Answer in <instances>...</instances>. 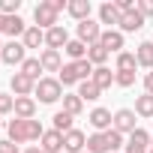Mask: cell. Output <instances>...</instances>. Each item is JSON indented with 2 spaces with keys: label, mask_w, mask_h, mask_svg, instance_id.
<instances>
[{
  "label": "cell",
  "mask_w": 153,
  "mask_h": 153,
  "mask_svg": "<svg viewBox=\"0 0 153 153\" xmlns=\"http://www.w3.org/2000/svg\"><path fill=\"white\" fill-rule=\"evenodd\" d=\"M33 96H39V102L51 105V102L63 99V84H60L57 78H39V81H36V90H33Z\"/></svg>",
  "instance_id": "cell-1"
},
{
  "label": "cell",
  "mask_w": 153,
  "mask_h": 153,
  "mask_svg": "<svg viewBox=\"0 0 153 153\" xmlns=\"http://www.w3.org/2000/svg\"><path fill=\"white\" fill-rule=\"evenodd\" d=\"M33 21H36V27H39V30H51V27H57V12L51 9L48 0L36 3V9H33Z\"/></svg>",
  "instance_id": "cell-2"
},
{
  "label": "cell",
  "mask_w": 153,
  "mask_h": 153,
  "mask_svg": "<svg viewBox=\"0 0 153 153\" xmlns=\"http://www.w3.org/2000/svg\"><path fill=\"white\" fill-rule=\"evenodd\" d=\"M75 39H81L84 45H96V42L102 39V27H99L93 18H87V21H81L78 27H75Z\"/></svg>",
  "instance_id": "cell-3"
},
{
  "label": "cell",
  "mask_w": 153,
  "mask_h": 153,
  "mask_svg": "<svg viewBox=\"0 0 153 153\" xmlns=\"http://www.w3.org/2000/svg\"><path fill=\"white\" fill-rule=\"evenodd\" d=\"M0 60H3V63H9V66L24 63V60H27V48H24V42H18V39L6 42V45H3V51H0Z\"/></svg>",
  "instance_id": "cell-4"
},
{
  "label": "cell",
  "mask_w": 153,
  "mask_h": 153,
  "mask_svg": "<svg viewBox=\"0 0 153 153\" xmlns=\"http://www.w3.org/2000/svg\"><path fill=\"white\" fill-rule=\"evenodd\" d=\"M111 129H117L120 135H132L138 126H135V111L132 108H120V111H114V126Z\"/></svg>",
  "instance_id": "cell-5"
},
{
  "label": "cell",
  "mask_w": 153,
  "mask_h": 153,
  "mask_svg": "<svg viewBox=\"0 0 153 153\" xmlns=\"http://www.w3.org/2000/svg\"><path fill=\"white\" fill-rule=\"evenodd\" d=\"M87 120H90V126H93L96 132H108V129L114 126V114H111L108 108H93V111L87 114Z\"/></svg>",
  "instance_id": "cell-6"
},
{
  "label": "cell",
  "mask_w": 153,
  "mask_h": 153,
  "mask_svg": "<svg viewBox=\"0 0 153 153\" xmlns=\"http://www.w3.org/2000/svg\"><path fill=\"white\" fill-rule=\"evenodd\" d=\"M9 87H12V93H15V96H33L36 81H33V78H27L24 72H15L12 78H9Z\"/></svg>",
  "instance_id": "cell-7"
},
{
  "label": "cell",
  "mask_w": 153,
  "mask_h": 153,
  "mask_svg": "<svg viewBox=\"0 0 153 153\" xmlns=\"http://www.w3.org/2000/svg\"><path fill=\"white\" fill-rule=\"evenodd\" d=\"M84 147H87V135H84L81 129H72V132L63 135V150H69V153H84Z\"/></svg>",
  "instance_id": "cell-8"
},
{
  "label": "cell",
  "mask_w": 153,
  "mask_h": 153,
  "mask_svg": "<svg viewBox=\"0 0 153 153\" xmlns=\"http://www.w3.org/2000/svg\"><path fill=\"white\" fill-rule=\"evenodd\" d=\"M66 42H69V33H66V27H51V30H45V48H54V51H60V48H66Z\"/></svg>",
  "instance_id": "cell-9"
},
{
  "label": "cell",
  "mask_w": 153,
  "mask_h": 153,
  "mask_svg": "<svg viewBox=\"0 0 153 153\" xmlns=\"http://www.w3.org/2000/svg\"><path fill=\"white\" fill-rule=\"evenodd\" d=\"M39 63H42V72H60L63 69L60 51H54V48H42L39 51Z\"/></svg>",
  "instance_id": "cell-10"
},
{
  "label": "cell",
  "mask_w": 153,
  "mask_h": 153,
  "mask_svg": "<svg viewBox=\"0 0 153 153\" xmlns=\"http://www.w3.org/2000/svg\"><path fill=\"white\" fill-rule=\"evenodd\" d=\"M102 48L108 51V54H120L123 51V33L120 30H102Z\"/></svg>",
  "instance_id": "cell-11"
},
{
  "label": "cell",
  "mask_w": 153,
  "mask_h": 153,
  "mask_svg": "<svg viewBox=\"0 0 153 153\" xmlns=\"http://www.w3.org/2000/svg\"><path fill=\"white\" fill-rule=\"evenodd\" d=\"M15 117L33 120L36 117V99L33 96H15Z\"/></svg>",
  "instance_id": "cell-12"
},
{
  "label": "cell",
  "mask_w": 153,
  "mask_h": 153,
  "mask_svg": "<svg viewBox=\"0 0 153 153\" xmlns=\"http://www.w3.org/2000/svg\"><path fill=\"white\" fill-rule=\"evenodd\" d=\"M39 147H42L45 153H60V150H63V135H60L57 129H45V135L39 138Z\"/></svg>",
  "instance_id": "cell-13"
},
{
  "label": "cell",
  "mask_w": 153,
  "mask_h": 153,
  "mask_svg": "<svg viewBox=\"0 0 153 153\" xmlns=\"http://www.w3.org/2000/svg\"><path fill=\"white\" fill-rule=\"evenodd\" d=\"M120 33H135V30H141L144 27V15L135 9V12H123V18H120Z\"/></svg>",
  "instance_id": "cell-14"
},
{
  "label": "cell",
  "mask_w": 153,
  "mask_h": 153,
  "mask_svg": "<svg viewBox=\"0 0 153 153\" xmlns=\"http://www.w3.org/2000/svg\"><path fill=\"white\" fill-rule=\"evenodd\" d=\"M90 9H93V6H90V0H69V6H66V12H69L75 21H78V24L90 18Z\"/></svg>",
  "instance_id": "cell-15"
},
{
  "label": "cell",
  "mask_w": 153,
  "mask_h": 153,
  "mask_svg": "<svg viewBox=\"0 0 153 153\" xmlns=\"http://www.w3.org/2000/svg\"><path fill=\"white\" fill-rule=\"evenodd\" d=\"M120 18H123V12H120V6L117 3H102L99 6V24H120Z\"/></svg>",
  "instance_id": "cell-16"
},
{
  "label": "cell",
  "mask_w": 153,
  "mask_h": 153,
  "mask_svg": "<svg viewBox=\"0 0 153 153\" xmlns=\"http://www.w3.org/2000/svg\"><path fill=\"white\" fill-rule=\"evenodd\" d=\"M6 129H9V141H15V144L30 141V138H27V120L15 117V120H9V123H6Z\"/></svg>",
  "instance_id": "cell-17"
},
{
  "label": "cell",
  "mask_w": 153,
  "mask_h": 153,
  "mask_svg": "<svg viewBox=\"0 0 153 153\" xmlns=\"http://www.w3.org/2000/svg\"><path fill=\"white\" fill-rule=\"evenodd\" d=\"M90 81H93L99 90H108V87L114 84V72H111L108 66H96V69H93V78H90Z\"/></svg>",
  "instance_id": "cell-18"
},
{
  "label": "cell",
  "mask_w": 153,
  "mask_h": 153,
  "mask_svg": "<svg viewBox=\"0 0 153 153\" xmlns=\"http://www.w3.org/2000/svg\"><path fill=\"white\" fill-rule=\"evenodd\" d=\"M21 42H24V48H39V45H45V30H39L36 24H30L27 33L21 36Z\"/></svg>",
  "instance_id": "cell-19"
},
{
  "label": "cell",
  "mask_w": 153,
  "mask_h": 153,
  "mask_svg": "<svg viewBox=\"0 0 153 153\" xmlns=\"http://www.w3.org/2000/svg\"><path fill=\"white\" fill-rule=\"evenodd\" d=\"M63 111L72 114V117H78V114L84 111V99H81L78 93H63Z\"/></svg>",
  "instance_id": "cell-20"
},
{
  "label": "cell",
  "mask_w": 153,
  "mask_h": 153,
  "mask_svg": "<svg viewBox=\"0 0 153 153\" xmlns=\"http://www.w3.org/2000/svg\"><path fill=\"white\" fill-rule=\"evenodd\" d=\"M63 51H66V57H69V63H75V60H84V57H87V45H84L81 39H69Z\"/></svg>",
  "instance_id": "cell-21"
},
{
  "label": "cell",
  "mask_w": 153,
  "mask_h": 153,
  "mask_svg": "<svg viewBox=\"0 0 153 153\" xmlns=\"http://www.w3.org/2000/svg\"><path fill=\"white\" fill-rule=\"evenodd\" d=\"M87 153H111V147H108V141H105V132L87 135Z\"/></svg>",
  "instance_id": "cell-22"
},
{
  "label": "cell",
  "mask_w": 153,
  "mask_h": 153,
  "mask_svg": "<svg viewBox=\"0 0 153 153\" xmlns=\"http://www.w3.org/2000/svg\"><path fill=\"white\" fill-rule=\"evenodd\" d=\"M135 60H138V66L153 69V42H141V45L135 48Z\"/></svg>",
  "instance_id": "cell-23"
},
{
  "label": "cell",
  "mask_w": 153,
  "mask_h": 153,
  "mask_svg": "<svg viewBox=\"0 0 153 153\" xmlns=\"http://www.w3.org/2000/svg\"><path fill=\"white\" fill-rule=\"evenodd\" d=\"M111 54L102 48V42H96V45H87V60L93 63V66H105V60H108Z\"/></svg>",
  "instance_id": "cell-24"
},
{
  "label": "cell",
  "mask_w": 153,
  "mask_h": 153,
  "mask_svg": "<svg viewBox=\"0 0 153 153\" xmlns=\"http://www.w3.org/2000/svg\"><path fill=\"white\" fill-rule=\"evenodd\" d=\"M72 120H75V117H72V114H66V111H57V114L51 117V123H54V129H57L60 135H66V132H72V129H75V126H72Z\"/></svg>",
  "instance_id": "cell-25"
},
{
  "label": "cell",
  "mask_w": 153,
  "mask_h": 153,
  "mask_svg": "<svg viewBox=\"0 0 153 153\" xmlns=\"http://www.w3.org/2000/svg\"><path fill=\"white\" fill-rule=\"evenodd\" d=\"M21 72L27 75V78L39 81V78H42V63H39V57H27V60L21 63Z\"/></svg>",
  "instance_id": "cell-26"
},
{
  "label": "cell",
  "mask_w": 153,
  "mask_h": 153,
  "mask_svg": "<svg viewBox=\"0 0 153 153\" xmlns=\"http://www.w3.org/2000/svg\"><path fill=\"white\" fill-rule=\"evenodd\" d=\"M27 27H30V24H24V18H21V15H12V18L6 21V33H9L12 39L24 36V33H27Z\"/></svg>",
  "instance_id": "cell-27"
},
{
  "label": "cell",
  "mask_w": 153,
  "mask_h": 153,
  "mask_svg": "<svg viewBox=\"0 0 153 153\" xmlns=\"http://www.w3.org/2000/svg\"><path fill=\"white\" fill-rule=\"evenodd\" d=\"M135 114H141V117H153V96H150V93L135 96Z\"/></svg>",
  "instance_id": "cell-28"
},
{
  "label": "cell",
  "mask_w": 153,
  "mask_h": 153,
  "mask_svg": "<svg viewBox=\"0 0 153 153\" xmlns=\"http://www.w3.org/2000/svg\"><path fill=\"white\" fill-rule=\"evenodd\" d=\"M78 96H81L84 102H93V99H99V96H102V90H99L93 81H81V84H78Z\"/></svg>",
  "instance_id": "cell-29"
},
{
  "label": "cell",
  "mask_w": 153,
  "mask_h": 153,
  "mask_svg": "<svg viewBox=\"0 0 153 153\" xmlns=\"http://www.w3.org/2000/svg\"><path fill=\"white\" fill-rule=\"evenodd\" d=\"M57 81H60L63 87H69V84L78 81V75H75V63H63V69L57 72Z\"/></svg>",
  "instance_id": "cell-30"
},
{
  "label": "cell",
  "mask_w": 153,
  "mask_h": 153,
  "mask_svg": "<svg viewBox=\"0 0 153 153\" xmlns=\"http://www.w3.org/2000/svg\"><path fill=\"white\" fill-rule=\"evenodd\" d=\"M135 66H138V60H135L132 51H120V54H117V72H129V69H135Z\"/></svg>",
  "instance_id": "cell-31"
},
{
  "label": "cell",
  "mask_w": 153,
  "mask_h": 153,
  "mask_svg": "<svg viewBox=\"0 0 153 153\" xmlns=\"http://www.w3.org/2000/svg\"><path fill=\"white\" fill-rule=\"evenodd\" d=\"M126 144H132V147H141V150H147V147H150V135H147V132H144V129L138 126V129H135V132L129 135V141H126Z\"/></svg>",
  "instance_id": "cell-32"
},
{
  "label": "cell",
  "mask_w": 153,
  "mask_h": 153,
  "mask_svg": "<svg viewBox=\"0 0 153 153\" xmlns=\"http://www.w3.org/2000/svg\"><path fill=\"white\" fill-rule=\"evenodd\" d=\"M18 9H21V0H0V15L12 18V15H18Z\"/></svg>",
  "instance_id": "cell-33"
},
{
  "label": "cell",
  "mask_w": 153,
  "mask_h": 153,
  "mask_svg": "<svg viewBox=\"0 0 153 153\" xmlns=\"http://www.w3.org/2000/svg\"><path fill=\"white\" fill-rule=\"evenodd\" d=\"M105 141H108V147H111V153H117V150L123 147V135H120L117 129H108V132H105Z\"/></svg>",
  "instance_id": "cell-34"
},
{
  "label": "cell",
  "mask_w": 153,
  "mask_h": 153,
  "mask_svg": "<svg viewBox=\"0 0 153 153\" xmlns=\"http://www.w3.org/2000/svg\"><path fill=\"white\" fill-rule=\"evenodd\" d=\"M114 84L132 87V84H135V69H129V72H114Z\"/></svg>",
  "instance_id": "cell-35"
},
{
  "label": "cell",
  "mask_w": 153,
  "mask_h": 153,
  "mask_svg": "<svg viewBox=\"0 0 153 153\" xmlns=\"http://www.w3.org/2000/svg\"><path fill=\"white\" fill-rule=\"evenodd\" d=\"M42 135H45L42 123H39V120H27V138H30V141H39Z\"/></svg>",
  "instance_id": "cell-36"
},
{
  "label": "cell",
  "mask_w": 153,
  "mask_h": 153,
  "mask_svg": "<svg viewBox=\"0 0 153 153\" xmlns=\"http://www.w3.org/2000/svg\"><path fill=\"white\" fill-rule=\"evenodd\" d=\"M0 114H15V96L0 93Z\"/></svg>",
  "instance_id": "cell-37"
},
{
  "label": "cell",
  "mask_w": 153,
  "mask_h": 153,
  "mask_svg": "<svg viewBox=\"0 0 153 153\" xmlns=\"http://www.w3.org/2000/svg\"><path fill=\"white\" fill-rule=\"evenodd\" d=\"M138 12H141L144 18H150V15H153V0H138Z\"/></svg>",
  "instance_id": "cell-38"
},
{
  "label": "cell",
  "mask_w": 153,
  "mask_h": 153,
  "mask_svg": "<svg viewBox=\"0 0 153 153\" xmlns=\"http://www.w3.org/2000/svg\"><path fill=\"white\" fill-rule=\"evenodd\" d=\"M0 153H18V144L9 141V138H3V141H0Z\"/></svg>",
  "instance_id": "cell-39"
},
{
  "label": "cell",
  "mask_w": 153,
  "mask_h": 153,
  "mask_svg": "<svg viewBox=\"0 0 153 153\" xmlns=\"http://www.w3.org/2000/svg\"><path fill=\"white\" fill-rule=\"evenodd\" d=\"M48 3H51V9H54V12L60 15V12H63V9L69 6V0H48Z\"/></svg>",
  "instance_id": "cell-40"
},
{
  "label": "cell",
  "mask_w": 153,
  "mask_h": 153,
  "mask_svg": "<svg viewBox=\"0 0 153 153\" xmlns=\"http://www.w3.org/2000/svg\"><path fill=\"white\" fill-rule=\"evenodd\" d=\"M144 93H150V96H153V69L144 75Z\"/></svg>",
  "instance_id": "cell-41"
},
{
  "label": "cell",
  "mask_w": 153,
  "mask_h": 153,
  "mask_svg": "<svg viewBox=\"0 0 153 153\" xmlns=\"http://www.w3.org/2000/svg\"><path fill=\"white\" fill-rule=\"evenodd\" d=\"M126 153H147V150H141V147H132V144H126Z\"/></svg>",
  "instance_id": "cell-42"
},
{
  "label": "cell",
  "mask_w": 153,
  "mask_h": 153,
  "mask_svg": "<svg viewBox=\"0 0 153 153\" xmlns=\"http://www.w3.org/2000/svg\"><path fill=\"white\" fill-rule=\"evenodd\" d=\"M6 21H9L6 15H0V33H6Z\"/></svg>",
  "instance_id": "cell-43"
},
{
  "label": "cell",
  "mask_w": 153,
  "mask_h": 153,
  "mask_svg": "<svg viewBox=\"0 0 153 153\" xmlns=\"http://www.w3.org/2000/svg\"><path fill=\"white\" fill-rule=\"evenodd\" d=\"M24 153H39V147H30V150H24Z\"/></svg>",
  "instance_id": "cell-44"
},
{
  "label": "cell",
  "mask_w": 153,
  "mask_h": 153,
  "mask_svg": "<svg viewBox=\"0 0 153 153\" xmlns=\"http://www.w3.org/2000/svg\"><path fill=\"white\" fill-rule=\"evenodd\" d=\"M39 153H45V150H42V147H39Z\"/></svg>",
  "instance_id": "cell-45"
},
{
  "label": "cell",
  "mask_w": 153,
  "mask_h": 153,
  "mask_svg": "<svg viewBox=\"0 0 153 153\" xmlns=\"http://www.w3.org/2000/svg\"><path fill=\"white\" fill-rule=\"evenodd\" d=\"M150 147H153V138H150Z\"/></svg>",
  "instance_id": "cell-46"
},
{
  "label": "cell",
  "mask_w": 153,
  "mask_h": 153,
  "mask_svg": "<svg viewBox=\"0 0 153 153\" xmlns=\"http://www.w3.org/2000/svg\"><path fill=\"white\" fill-rule=\"evenodd\" d=\"M147 153H153V147H150V150H147Z\"/></svg>",
  "instance_id": "cell-47"
},
{
  "label": "cell",
  "mask_w": 153,
  "mask_h": 153,
  "mask_svg": "<svg viewBox=\"0 0 153 153\" xmlns=\"http://www.w3.org/2000/svg\"><path fill=\"white\" fill-rule=\"evenodd\" d=\"M84 153H87V150H84Z\"/></svg>",
  "instance_id": "cell-48"
}]
</instances>
